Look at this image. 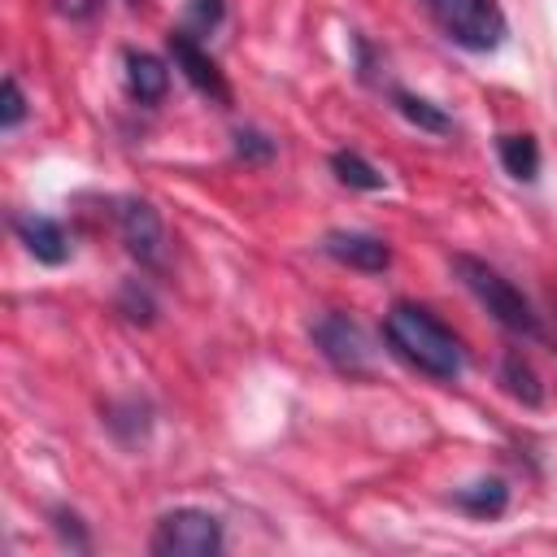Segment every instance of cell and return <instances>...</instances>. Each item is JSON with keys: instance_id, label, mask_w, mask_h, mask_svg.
<instances>
[{"instance_id": "obj_1", "label": "cell", "mask_w": 557, "mask_h": 557, "mask_svg": "<svg viewBox=\"0 0 557 557\" xmlns=\"http://www.w3.org/2000/svg\"><path fill=\"white\" fill-rule=\"evenodd\" d=\"M383 339H387V348H392L405 366L422 370L426 379L453 383V379H461V370H466V348H461V339H457L431 309H422V305L396 300V305L387 309V318H383Z\"/></svg>"}, {"instance_id": "obj_2", "label": "cell", "mask_w": 557, "mask_h": 557, "mask_svg": "<svg viewBox=\"0 0 557 557\" xmlns=\"http://www.w3.org/2000/svg\"><path fill=\"white\" fill-rule=\"evenodd\" d=\"M453 274L461 278V287H466L509 335H522V339H540V335H544L535 305H531L496 265H487L483 257L457 252V257H453Z\"/></svg>"}, {"instance_id": "obj_3", "label": "cell", "mask_w": 557, "mask_h": 557, "mask_svg": "<svg viewBox=\"0 0 557 557\" xmlns=\"http://www.w3.org/2000/svg\"><path fill=\"white\" fill-rule=\"evenodd\" d=\"M435 26L466 52H496L509 35V22L496 0H426Z\"/></svg>"}, {"instance_id": "obj_4", "label": "cell", "mask_w": 557, "mask_h": 557, "mask_svg": "<svg viewBox=\"0 0 557 557\" xmlns=\"http://www.w3.org/2000/svg\"><path fill=\"white\" fill-rule=\"evenodd\" d=\"M148 548L157 557H218L222 553V522L209 509L183 505L157 518Z\"/></svg>"}, {"instance_id": "obj_5", "label": "cell", "mask_w": 557, "mask_h": 557, "mask_svg": "<svg viewBox=\"0 0 557 557\" xmlns=\"http://www.w3.org/2000/svg\"><path fill=\"white\" fill-rule=\"evenodd\" d=\"M318 352L339 370V374H352V379H366L370 366H374V348H370V335L361 331V322H352L348 313H322L313 326H309Z\"/></svg>"}, {"instance_id": "obj_6", "label": "cell", "mask_w": 557, "mask_h": 557, "mask_svg": "<svg viewBox=\"0 0 557 557\" xmlns=\"http://www.w3.org/2000/svg\"><path fill=\"white\" fill-rule=\"evenodd\" d=\"M165 48H170L174 65L183 70V78H187L200 96H209L218 109L231 104V83H226V74L218 70V61L209 57V48H200V39H196L191 30H170V35H165Z\"/></svg>"}, {"instance_id": "obj_7", "label": "cell", "mask_w": 557, "mask_h": 557, "mask_svg": "<svg viewBox=\"0 0 557 557\" xmlns=\"http://www.w3.org/2000/svg\"><path fill=\"white\" fill-rule=\"evenodd\" d=\"M117 231H122V244L126 252L139 261V265H157L161 261V248H165V231H161V213L148 205V200H122L117 205Z\"/></svg>"}, {"instance_id": "obj_8", "label": "cell", "mask_w": 557, "mask_h": 557, "mask_svg": "<svg viewBox=\"0 0 557 557\" xmlns=\"http://www.w3.org/2000/svg\"><path fill=\"white\" fill-rule=\"evenodd\" d=\"M318 248L331 261H339L348 270H361V274H383L392 265V248L370 231H326Z\"/></svg>"}, {"instance_id": "obj_9", "label": "cell", "mask_w": 557, "mask_h": 557, "mask_svg": "<svg viewBox=\"0 0 557 557\" xmlns=\"http://www.w3.org/2000/svg\"><path fill=\"white\" fill-rule=\"evenodd\" d=\"M13 235L26 244V252L39 265H65L70 261V235L48 213H13Z\"/></svg>"}, {"instance_id": "obj_10", "label": "cell", "mask_w": 557, "mask_h": 557, "mask_svg": "<svg viewBox=\"0 0 557 557\" xmlns=\"http://www.w3.org/2000/svg\"><path fill=\"white\" fill-rule=\"evenodd\" d=\"M165 87H170V70H165V61L161 57H152V52H126V91L139 100V104H157L161 96H165Z\"/></svg>"}, {"instance_id": "obj_11", "label": "cell", "mask_w": 557, "mask_h": 557, "mask_svg": "<svg viewBox=\"0 0 557 557\" xmlns=\"http://www.w3.org/2000/svg\"><path fill=\"white\" fill-rule=\"evenodd\" d=\"M453 505L466 509L470 518H500L505 505H509V487H505V479L487 474V479H474V483L457 487L453 492Z\"/></svg>"}, {"instance_id": "obj_12", "label": "cell", "mask_w": 557, "mask_h": 557, "mask_svg": "<svg viewBox=\"0 0 557 557\" xmlns=\"http://www.w3.org/2000/svg\"><path fill=\"white\" fill-rule=\"evenodd\" d=\"M387 100H392V109H396L409 126H418V131H431V135H448V131H453V117H448L440 104H431V100H422V96H413V91H405V87H392Z\"/></svg>"}, {"instance_id": "obj_13", "label": "cell", "mask_w": 557, "mask_h": 557, "mask_svg": "<svg viewBox=\"0 0 557 557\" xmlns=\"http://www.w3.org/2000/svg\"><path fill=\"white\" fill-rule=\"evenodd\" d=\"M496 152H500V165H505L509 178H518V183H535L540 178V144H535V135H500Z\"/></svg>"}, {"instance_id": "obj_14", "label": "cell", "mask_w": 557, "mask_h": 557, "mask_svg": "<svg viewBox=\"0 0 557 557\" xmlns=\"http://www.w3.org/2000/svg\"><path fill=\"white\" fill-rule=\"evenodd\" d=\"M500 387H505L513 400H522L527 409L544 405V387H540V374L531 370V361H527L522 352H505V357H500Z\"/></svg>"}, {"instance_id": "obj_15", "label": "cell", "mask_w": 557, "mask_h": 557, "mask_svg": "<svg viewBox=\"0 0 557 557\" xmlns=\"http://www.w3.org/2000/svg\"><path fill=\"white\" fill-rule=\"evenodd\" d=\"M331 170H335V178H339L344 187H352V191H379V187H383V174H379L361 152H352V148L331 152Z\"/></svg>"}, {"instance_id": "obj_16", "label": "cell", "mask_w": 557, "mask_h": 557, "mask_svg": "<svg viewBox=\"0 0 557 557\" xmlns=\"http://www.w3.org/2000/svg\"><path fill=\"white\" fill-rule=\"evenodd\" d=\"M104 422H109V426L117 431V440H126V444H131V440H139V435L148 431V405L131 396L126 405H113Z\"/></svg>"}, {"instance_id": "obj_17", "label": "cell", "mask_w": 557, "mask_h": 557, "mask_svg": "<svg viewBox=\"0 0 557 557\" xmlns=\"http://www.w3.org/2000/svg\"><path fill=\"white\" fill-rule=\"evenodd\" d=\"M48 518H52V531H57V540H61L65 548H74V553H87V548H91V535H87L83 518H78L70 505L48 509Z\"/></svg>"}, {"instance_id": "obj_18", "label": "cell", "mask_w": 557, "mask_h": 557, "mask_svg": "<svg viewBox=\"0 0 557 557\" xmlns=\"http://www.w3.org/2000/svg\"><path fill=\"white\" fill-rule=\"evenodd\" d=\"M117 309L131 318V322H152V313H157V305H152V292L139 283V278H126L122 283V292H117Z\"/></svg>"}, {"instance_id": "obj_19", "label": "cell", "mask_w": 557, "mask_h": 557, "mask_svg": "<svg viewBox=\"0 0 557 557\" xmlns=\"http://www.w3.org/2000/svg\"><path fill=\"white\" fill-rule=\"evenodd\" d=\"M274 152H278V144L265 131H257V126H239L235 131V157H244V161H270Z\"/></svg>"}, {"instance_id": "obj_20", "label": "cell", "mask_w": 557, "mask_h": 557, "mask_svg": "<svg viewBox=\"0 0 557 557\" xmlns=\"http://www.w3.org/2000/svg\"><path fill=\"white\" fill-rule=\"evenodd\" d=\"M222 17H226V0H187V30L191 35L218 30Z\"/></svg>"}, {"instance_id": "obj_21", "label": "cell", "mask_w": 557, "mask_h": 557, "mask_svg": "<svg viewBox=\"0 0 557 557\" xmlns=\"http://www.w3.org/2000/svg\"><path fill=\"white\" fill-rule=\"evenodd\" d=\"M22 117H26V96H22L17 78L9 74V78L0 83V126L13 131V126H22Z\"/></svg>"}, {"instance_id": "obj_22", "label": "cell", "mask_w": 557, "mask_h": 557, "mask_svg": "<svg viewBox=\"0 0 557 557\" xmlns=\"http://www.w3.org/2000/svg\"><path fill=\"white\" fill-rule=\"evenodd\" d=\"M131 4H139V0H131Z\"/></svg>"}]
</instances>
